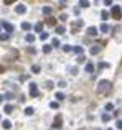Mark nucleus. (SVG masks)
Segmentation results:
<instances>
[{"mask_svg":"<svg viewBox=\"0 0 122 130\" xmlns=\"http://www.w3.org/2000/svg\"><path fill=\"white\" fill-rule=\"evenodd\" d=\"M92 71H94V64L92 63H88L86 64V72H92Z\"/></svg>","mask_w":122,"mask_h":130,"instance_id":"nucleus-19","label":"nucleus"},{"mask_svg":"<svg viewBox=\"0 0 122 130\" xmlns=\"http://www.w3.org/2000/svg\"><path fill=\"white\" fill-rule=\"evenodd\" d=\"M61 127H63V117L58 114L55 117V120H53V129H61Z\"/></svg>","mask_w":122,"mask_h":130,"instance_id":"nucleus-4","label":"nucleus"},{"mask_svg":"<svg viewBox=\"0 0 122 130\" xmlns=\"http://www.w3.org/2000/svg\"><path fill=\"white\" fill-rule=\"evenodd\" d=\"M101 119H102V122H109V120H111V115H109V114H102Z\"/></svg>","mask_w":122,"mask_h":130,"instance_id":"nucleus-21","label":"nucleus"},{"mask_svg":"<svg viewBox=\"0 0 122 130\" xmlns=\"http://www.w3.org/2000/svg\"><path fill=\"white\" fill-rule=\"evenodd\" d=\"M0 25H2V27H3V28L7 30V33H8V35L13 31V25H12V23H8V22H2Z\"/></svg>","mask_w":122,"mask_h":130,"instance_id":"nucleus-5","label":"nucleus"},{"mask_svg":"<svg viewBox=\"0 0 122 130\" xmlns=\"http://www.w3.org/2000/svg\"><path fill=\"white\" fill-rule=\"evenodd\" d=\"M31 71H33V72H36V74H40V71H41V67H40L38 64H33V66H31Z\"/></svg>","mask_w":122,"mask_h":130,"instance_id":"nucleus-18","label":"nucleus"},{"mask_svg":"<svg viewBox=\"0 0 122 130\" xmlns=\"http://www.w3.org/2000/svg\"><path fill=\"white\" fill-rule=\"evenodd\" d=\"M104 67H109L107 63H99V69H104Z\"/></svg>","mask_w":122,"mask_h":130,"instance_id":"nucleus-32","label":"nucleus"},{"mask_svg":"<svg viewBox=\"0 0 122 130\" xmlns=\"http://www.w3.org/2000/svg\"><path fill=\"white\" fill-rule=\"evenodd\" d=\"M76 61H78V63H84V61H86V58L81 54V56H78V59H76Z\"/></svg>","mask_w":122,"mask_h":130,"instance_id":"nucleus-31","label":"nucleus"},{"mask_svg":"<svg viewBox=\"0 0 122 130\" xmlns=\"http://www.w3.org/2000/svg\"><path fill=\"white\" fill-rule=\"evenodd\" d=\"M99 30H101L102 33H107V31H109V25H106V23H102V25L99 27Z\"/></svg>","mask_w":122,"mask_h":130,"instance_id":"nucleus-15","label":"nucleus"},{"mask_svg":"<svg viewBox=\"0 0 122 130\" xmlns=\"http://www.w3.org/2000/svg\"><path fill=\"white\" fill-rule=\"evenodd\" d=\"M55 97L58 99V100H64V99H66V97H64V94H63V92H56V94H55Z\"/></svg>","mask_w":122,"mask_h":130,"instance_id":"nucleus-20","label":"nucleus"},{"mask_svg":"<svg viewBox=\"0 0 122 130\" xmlns=\"http://www.w3.org/2000/svg\"><path fill=\"white\" fill-rule=\"evenodd\" d=\"M41 30H43V23H36V25H35V31H41Z\"/></svg>","mask_w":122,"mask_h":130,"instance_id":"nucleus-22","label":"nucleus"},{"mask_svg":"<svg viewBox=\"0 0 122 130\" xmlns=\"http://www.w3.org/2000/svg\"><path fill=\"white\" fill-rule=\"evenodd\" d=\"M27 41H28V43H33V41H35V36H33V35H27Z\"/></svg>","mask_w":122,"mask_h":130,"instance_id":"nucleus-28","label":"nucleus"},{"mask_svg":"<svg viewBox=\"0 0 122 130\" xmlns=\"http://www.w3.org/2000/svg\"><path fill=\"white\" fill-rule=\"evenodd\" d=\"M73 51H74V53H76V54H79V56H81V54H83V51H84V49H83V46H74V48H73Z\"/></svg>","mask_w":122,"mask_h":130,"instance_id":"nucleus-9","label":"nucleus"},{"mask_svg":"<svg viewBox=\"0 0 122 130\" xmlns=\"http://www.w3.org/2000/svg\"><path fill=\"white\" fill-rule=\"evenodd\" d=\"M117 129L122 130V120H117Z\"/></svg>","mask_w":122,"mask_h":130,"instance_id":"nucleus-40","label":"nucleus"},{"mask_svg":"<svg viewBox=\"0 0 122 130\" xmlns=\"http://www.w3.org/2000/svg\"><path fill=\"white\" fill-rule=\"evenodd\" d=\"M112 18L114 20H121V17H122V8L119 7V5H116V7H112Z\"/></svg>","mask_w":122,"mask_h":130,"instance_id":"nucleus-2","label":"nucleus"},{"mask_svg":"<svg viewBox=\"0 0 122 130\" xmlns=\"http://www.w3.org/2000/svg\"><path fill=\"white\" fill-rule=\"evenodd\" d=\"M81 27H83V22H81V20H78V22L73 25V31H76V30H78V28H81Z\"/></svg>","mask_w":122,"mask_h":130,"instance_id":"nucleus-14","label":"nucleus"},{"mask_svg":"<svg viewBox=\"0 0 122 130\" xmlns=\"http://www.w3.org/2000/svg\"><path fill=\"white\" fill-rule=\"evenodd\" d=\"M64 30H66L64 27H56V33H60V35H63V33H64Z\"/></svg>","mask_w":122,"mask_h":130,"instance_id":"nucleus-27","label":"nucleus"},{"mask_svg":"<svg viewBox=\"0 0 122 130\" xmlns=\"http://www.w3.org/2000/svg\"><path fill=\"white\" fill-rule=\"evenodd\" d=\"M46 38H48V33H41V35H40V40H43V41H45Z\"/></svg>","mask_w":122,"mask_h":130,"instance_id":"nucleus-33","label":"nucleus"},{"mask_svg":"<svg viewBox=\"0 0 122 130\" xmlns=\"http://www.w3.org/2000/svg\"><path fill=\"white\" fill-rule=\"evenodd\" d=\"M60 20H63V22H66V20H68V15H64V13H63V15L60 17Z\"/></svg>","mask_w":122,"mask_h":130,"instance_id":"nucleus-38","label":"nucleus"},{"mask_svg":"<svg viewBox=\"0 0 122 130\" xmlns=\"http://www.w3.org/2000/svg\"><path fill=\"white\" fill-rule=\"evenodd\" d=\"M3 99H5V96H2V94H0V104L3 102Z\"/></svg>","mask_w":122,"mask_h":130,"instance_id":"nucleus-42","label":"nucleus"},{"mask_svg":"<svg viewBox=\"0 0 122 130\" xmlns=\"http://www.w3.org/2000/svg\"><path fill=\"white\" fill-rule=\"evenodd\" d=\"M111 89H112L111 81H106V79L99 81V84H97V92H99V94H106V92H109Z\"/></svg>","mask_w":122,"mask_h":130,"instance_id":"nucleus-1","label":"nucleus"},{"mask_svg":"<svg viewBox=\"0 0 122 130\" xmlns=\"http://www.w3.org/2000/svg\"><path fill=\"white\" fill-rule=\"evenodd\" d=\"M8 38H10V35H8V33H5V35H0V41H7Z\"/></svg>","mask_w":122,"mask_h":130,"instance_id":"nucleus-25","label":"nucleus"},{"mask_svg":"<svg viewBox=\"0 0 122 130\" xmlns=\"http://www.w3.org/2000/svg\"><path fill=\"white\" fill-rule=\"evenodd\" d=\"M51 13H53V8H51V7H43V15L48 17V15H51Z\"/></svg>","mask_w":122,"mask_h":130,"instance_id":"nucleus-8","label":"nucleus"},{"mask_svg":"<svg viewBox=\"0 0 122 130\" xmlns=\"http://www.w3.org/2000/svg\"><path fill=\"white\" fill-rule=\"evenodd\" d=\"M51 87H53V82L48 81V82H46V89H51Z\"/></svg>","mask_w":122,"mask_h":130,"instance_id":"nucleus-37","label":"nucleus"},{"mask_svg":"<svg viewBox=\"0 0 122 130\" xmlns=\"http://www.w3.org/2000/svg\"><path fill=\"white\" fill-rule=\"evenodd\" d=\"M3 110H5V114H12V112H13V105H12V104H7Z\"/></svg>","mask_w":122,"mask_h":130,"instance_id":"nucleus-10","label":"nucleus"},{"mask_svg":"<svg viewBox=\"0 0 122 130\" xmlns=\"http://www.w3.org/2000/svg\"><path fill=\"white\" fill-rule=\"evenodd\" d=\"M101 17H102V20H107V18H109V13H107L106 10H102V12H101Z\"/></svg>","mask_w":122,"mask_h":130,"instance_id":"nucleus-24","label":"nucleus"},{"mask_svg":"<svg viewBox=\"0 0 122 130\" xmlns=\"http://www.w3.org/2000/svg\"><path fill=\"white\" fill-rule=\"evenodd\" d=\"M50 107H51V109H58V102H51Z\"/></svg>","mask_w":122,"mask_h":130,"instance_id":"nucleus-34","label":"nucleus"},{"mask_svg":"<svg viewBox=\"0 0 122 130\" xmlns=\"http://www.w3.org/2000/svg\"><path fill=\"white\" fill-rule=\"evenodd\" d=\"M112 109H114L112 104H106V110H112Z\"/></svg>","mask_w":122,"mask_h":130,"instance_id":"nucleus-35","label":"nucleus"},{"mask_svg":"<svg viewBox=\"0 0 122 130\" xmlns=\"http://www.w3.org/2000/svg\"><path fill=\"white\" fill-rule=\"evenodd\" d=\"M43 53H45V54L51 53V45H45V46H43Z\"/></svg>","mask_w":122,"mask_h":130,"instance_id":"nucleus-16","label":"nucleus"},{"mask_svg":"<svg viewBox=\"0 0 122 130\" xmlns=\"http://www.w3.org/2000/svg\"><path fill=\"white\" fill-rule=\"evenodd\" d=\"M46 23L55 27V25H56V18H53V17H48V18H46Z\"/></svg>","mask_w":122,"mask_h":130,"instance_id":"nucleus-13","label":"nucleus"},{"mask_svg":"<svg viewBox=\"0 0 122 130\" xmlns=\"http://www.w3.org/2000/svg\"><path fill=\"white\" fill-rule=\"evenodd\" d=\"M63 51H64V53H69V51H73V48H71L69 45H64V46H63Z\"/></svg>","mask_w":122,"mask_h":130,"instance_id":"nucleus-26","label":"nucleus"},{"mask_svg":"<svg viewBox=\"0 0 122 130\" xmlns=\"http://www.w3.org/2000/svg\"><path fill=\"white\" fill-rule=\"evenodd\" d=\"M0 72H3V67H2V66H0Z\"/></svg>","mask_w":122,"mask_h":130,"instance_id":"nucleus-43","label":"nucleus"},{"mask_svg":"<svg viewBox=\"0 0 122 130\" xmlns=\"http://www.w3.org/2000/svg\"><path fill=\"white\" fill-rule=\"evenodd\" d=\"M79 5H81L83 8H88V7H89V2H84V0H83V2H79Z\"/></svg>","mask_w":122,"mask_h":130,"instance_id":"nucleus-29","label":"nucleus"},{"mask_svg":"<svg viewBox=\"0 0 122 130\" xmlns=\"http://www.w3.org/2000/svg\"><path fill=\"white\" fill-rule=\"evenodd\" d=\"M30 96L31 97H38L40 96V91H38V87H36L35 82H30Z\"/></svg>","mask_w":122,"mask_h":130,"instance_id":"nucleus-3","label":"nucleus"},{"mask_svg":"<svg viewBox=\"0 0 122 130\" xmlns=\"http://www.w3.org/2000/svg\"><path fill=\"white\" fill-rule=\"evenodd\" d=\"M88 35H89V36H96V35H97V28H96V27H89V28H88Z\"/></svg>","mask_w":122,"mask_h":130,"instance_id":"nucleus-7","label":"nucleus"},{"mask_svg":"<svg viewBox=\"0 0 122 130\" xmlns=\"http://www.w3.org/2000/svg\"><path fill=\"white\" fill-rule=\"evenodd\" d=\"M58 86H60V87H66V82H64V81H60V84H58Z\"/></svg>","mask_w":122,"mask_h":130,"instance_id":"nucleus-39","label":"nucleus"},{"mask_svg":"<svg viewBox=\"0 0 122 130\" xmlns=\"http://www.w3.org/2000/svg\"><path fill=\"white\" fill-rule=\"evenodd\" d=\"M2 127H3L5 130H8L10 127H12V122H10V120H3V122H2Z\"/></svg>","mask_w":122,"mask_h":130,"instance_id":"nucleus-11","label":"nucleus"},{"mask_svg":"<svg viewBox=\"0 0 122 130\" xmlns=\"http://www.w3.org/2000/svg\"><path fill=\"white\" fill-rule=\"evenodd\" d=\"M71 74H78V67H73L71 69Z\"/></svg>","mask_w":122,"mask_h":130,"instance_id":"nucleus-41","label":"nucleus"},{"mask_svg":"<svg viewBox=\"0 0 122 130\" xmlns=\"http://www.w3.org/2000/svg\"><path fill=\"white\" fill-rule=\"evenodd\" d=\"M15 12H17V13H20V15H23V13L27 12V7L20 3V5H17V7H15Z\"/></svg>","mask_w":122,"mask_h":130,"instance_id":"nucleus-6","label":"nucleus"},{"mask_svg":"<svg viewBox=\"0 0 122 130\" xmlns=\"http://www.w3.org/2000/svg\"><path fill=\"white\" fill-rule=\"evenodd\" d=\"M22 28H23L25 31H28V30H30V28H31V25H30V23H28V22H23V23H22Z\"/></svg>","mask_w":122,"mask_h":130,"instance_id":"nucleus-17","label":"nucleus"},{"mask_svg":"<svg viewBox=\"0 0 122 130\" xmlns=\"http://www.w3.org/2000/svg\"><path fill=\"white\" fill-rule=\"evenodd\" d=\"M99 51H101V46H99V45H96V46L91 48V54H97Z\"/></svg>","mask_w":122,"mask_h":130,"instance_id":"nucleus-12","label":"nucleus"},{"mask_svg":"<svg viewBox=\"0 0 122 130\" xmlns=\"http://www.w3.org/2000/svg\"><path fill=\"white\" fill-rule=\"evenodd\" d=\"M5 97H7V99H13V92H7V94H5Z\"/></svg>","mask_w":122,"mask_h":130,"instance_id":"nucleus-36","label":"nucleus"},{"mask_svg":"<svg viewBox=\"0 0 122 130\" xmlns=\"http://www.w3.org/2000/svg\"><path fill=\"white\" fill-rule=\"evenodd\" d=\"M51 46H53V48L60 46V40H58V38H55V40H53V45H51Z\"/></svg>","mask_w":122,"mask_h":130,"instance_id":"nucleus-30","label":"nucleus"},{"mask_svg":"<svg viewBox=\"0 0 122 130\" xmlns=\"http://www.w3.org/2000/svg\"><path fill=\"white\" fill-rule=\"evenodd\" d=\"M33 112H35L33 107H27V109H25V114H27V115H33Z\"/></svg>","mask_w":122,"mask_h":130,"instance_id":"nucleus-23","label":"nucleus"}]
</instances>
